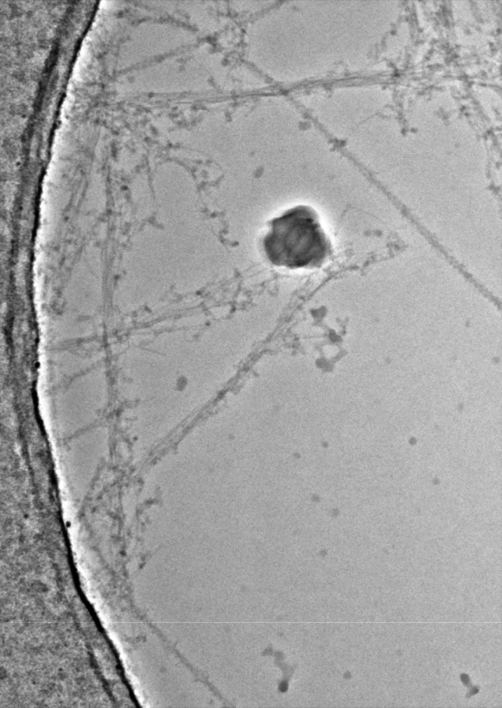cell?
I'll return each mask as SVG.
<instances>
[{"label": "cell", "mask_w": 502, "mask_h": 708, "mask_svg": "<svg viewBox=\"0 0 502 708\" xmlns=\"http://www.w3.org/2000/svg\"><path fill=\"white\" fill-rule=\"evenodd\" d=\"M263 248L271 264L289 270L319 268L333 252L317 212L307 205L293 206L273 218Z\"/></svg>", "instance_id": "6da1fadb"}]
</instances>
